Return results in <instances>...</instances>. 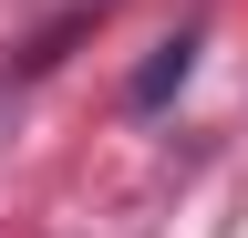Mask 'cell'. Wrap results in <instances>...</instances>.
Listing matches in <instances>:
<instances>
[{
  "mask_svg": "<svg viewBox=\"0 0 248 238\" xmlns=\"http://www.w3.org/2000/svg\"><path fill=\"white\" fill-rule=\"evenodd\" d=\"M197 42H207V21H186V32H166V42H155L145 63H135V83H124V104H135V114H155V104H166V94H176L186 73H197Z\"/></svg>",
  "mask_w": 248,
  "mask_h": 238,
  "instance_id": "6da1fadb",
  "label": "cell"
}]
</instances>
